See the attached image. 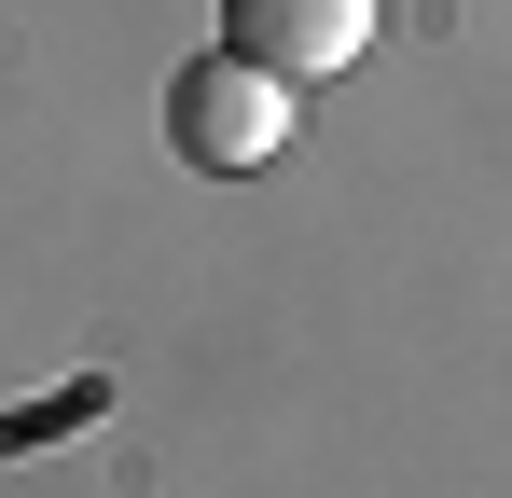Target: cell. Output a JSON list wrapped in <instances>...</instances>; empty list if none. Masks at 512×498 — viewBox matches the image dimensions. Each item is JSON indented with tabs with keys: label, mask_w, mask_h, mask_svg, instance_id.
Here are the masks:
<instances>
[{
	"label": "cell",
	"mask_w": 512,
	"mask_h": 498,
	"mask_svg": "<svg viewBox=\"0 0 512 498\" xmlns=\"http://www.w3.org/2000/svg\"><path fill=\"white\" fill-rule=\"evenodd\" d=\"M167 139L180 166H208V180H250V166L291 153V83H263L250 56H194L167 83Z\"/></svg>",
	"instance_id": "obj_1"
},
{
	"label": "cell",
	"mask_w": 512,
	"mask_h": 498,
	"mask_svg": "<svg viewBox=\"0 0 512 498\" xmlns=\"http://www.w3.org/2000/svg\"><path fill=\"white\" fill-rule=\"evenodd\" d=\"M222 56H250L263 83H333L374 56V0H222Z\"/></svg>",
	"instance_id": "obj_2"
}]
</instances>
